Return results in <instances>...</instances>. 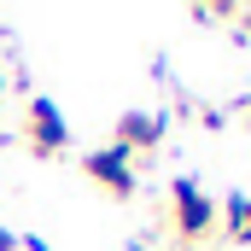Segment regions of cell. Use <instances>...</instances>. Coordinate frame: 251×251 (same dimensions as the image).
<instances>
[{
    "instance_id": "cell-4",
    "label": "cell",
    "mask_w": 251,
    "mask_h": 251,
    "mask_svg": "<svg viewBox=\"0 0 251 251\" xmlns=\"http://www.w3.org/2000/svg\"><path fill=\"white\" fill-rule=\"evenodd\" d=\"M29 140H35V152H64V123H59V111L47 105V100H35L29 105Z\"/></svg>"
},
{
    "instance_id": "cell-2",
    "label": "cell",
    "mask_w": 251,
    "mask_h": 251,
    "mask_svg": "<svg viewBox=\"0 0 251 251\" xmlns=\"http://www.w3.org/2000/svg\"><path fill=\"white\" fill-rule=\"evenodd\" d=\"M94 181L105 193H117V199H128L134 193V158H128L123 146H105V152H88V164H82Z\"/></svg>"
},
{
    "instance_id": "cell-3",
    "label": "cell",
    "mask_w": 251,
    "mask_h": 251,
    "mask_svg": "<svg viewBox=\"0 0 251 251\" xmlns=\"http://www.w3.org/2000/svg\"><path fill=\"white\" fill-rule=\"evenodd\" d=\"M164 140V117H152V111H128L123 123H117V146H123L128 158L134 152H152Z\"/></svg>"
},
{
    "instance_id": "cell-1",
    "label": "cell",
    "mask_w": 251,
    "mask_h": 251,
    "mask_svg": "<svg viewBox=\"0 0 251 251\" xmlns=\"http://www.w3.org/2000/svg\"><path fill=\"white\" fill-rule=\"evenodd\" d=\"M170 210H176V234L181 240H204L210 228H216V204H210V193L199 187V181H176L170 187Z\"/></svg>"
},
{
    "instance_id": "cell-5",
    "label": "cell",
    "mask_w": 251,
    "mask_h": 251,
    "mask_svg": "<svg viewBox=\"0 0 251 251\" xmlns=\"http://www.w3.org/2000/svg\"><path fill=\"white\" fill-rule=\"evenodd\" d=\"M216 222L228 228V240H234V246H251V199H246V193H234V199L216 210Z\"/></svg>"
}]
</instances>
